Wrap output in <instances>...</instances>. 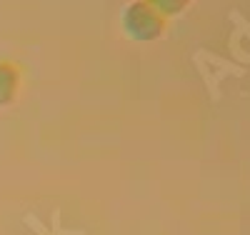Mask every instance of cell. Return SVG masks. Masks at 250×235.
<instances>
[{
  "label": "cell",
  "mask_w": 250,
  "mask_h": 235,
  "mask_svg": "<svg viewBox=\"0 0 250 235\" xmlns=\"http://www.w3.org/2000/svg\"><path fill=\"white\" fill-rule=\"evenodd\" d=\"M125 28L138 40H150L160 33L163 20L158 18L153 5L135 3V5H130V10H125Z\"/></svg>",
  "instance_id": "obj_1"
},
{
  "label": "cell",
  "mask_w": 250,
  "mask_h": 235,
  "mask_svg": "<svg viewBox=\"0 0 250 235\" xmlns=\"http://www.w3.org/2000/svg\"><path fill=\"white\" fill-rule=\"evenodd\" d=\"M15 85H18L15 70L10 65H0V105H5L15 95Z\"/></svg>",
  "instance_id": "obj_2"
}]
</instances>
